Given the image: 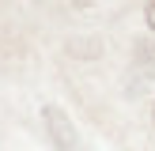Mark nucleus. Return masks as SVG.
Segmentation results:
<instances>
[{"label": "nucleus", "mask_w": 155, "mask_h": 151, "mask_svg": "<svg viewBox=\"0 0 155 151\" xmlns=\"http://www.w3.org/2000/svg\"><path fill=\"white\" fill-rule=\"evenodd\" d=\"M42 121H45V132H49V140L57 143V151H87L80 140V132L72 128V121L64 117V110H57V106H45L42 110Z\"/></svg>", "instance_id": "f257e3e1"}, {"label": "nucleus", "mask_w": 155, "mask_h": 151, "mask_svg": "<svg viewBox=\"0 0 155 151\" xmlns=\"http://www.w3.org/2000/svg\"><path fill=\"white\" fill-rule=\"evenodd\" d=\"M144 19H148V27L155 30V4H148V8H144Z\"/></svg>", "instance_id": "f03ea898"}]
</instances>
